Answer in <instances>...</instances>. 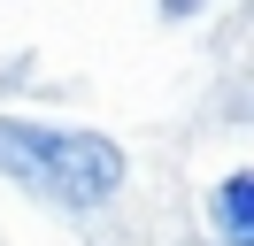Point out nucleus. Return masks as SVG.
Returning <instances> with one entry per match:
<instances>
[{"mask_svg": "<svg viewBox=\"0 0 254 246\" xmlns=\"http://www.w3.org/2000/svg\"><path fill=\"white\" fill-rule=\"evenodd\" d=\"M0 177L31 184L54 208H100L124 192V146L100 131H62V123L0 116Z\"/></svg>", "mask_w": 254, "mask_h": 246, "instance_id": "nucleus-1", "label": "nucleus"}, {"mask_svg": "<svg viewBox=\"0 0 254 246\" xmlns=\"http://www.w3.org/2000/svg\"><path fill=\"white\" fill-rule=\"evenodd\" d=\"M216 231H223V246H254V177L247 169H231L216 184Z\"/></svg>", "mask_w": 254, "mask_h": 246, "instance_id": "nucleus-2", "label": "nucleus"}]
</instances>
